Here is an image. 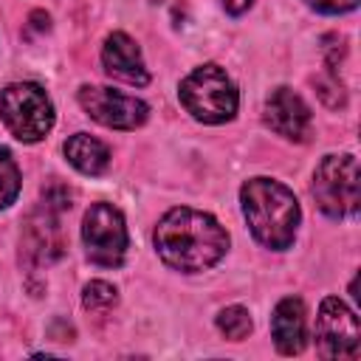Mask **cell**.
<instances>
[{
	"mask_svg": "<svg viewBox=\"0 0 361 361\" xmlns=\"http://www.w3.org/2000/svg\"><path fill=\"white\" fill-rule=\"evenodd\" d=\"M265 124L288 141H305L310 135V107L290 87H276L265 99Z\"/></svg>",
	"mask_w": 361,
	"mask_h": 361,
	"instance_id": "obj_10",
	"label": "cell"
},
{
	"mask_svg": "<svg viewBox=\"0 0 361 361\" xmlns=\"http://www.w3.org/2000/svg\"><path fill=\"white\" fill-rule=\"evenodd\" d=\"M65 158L71 161V166H76L82 175H102L110 164V149L104 141L87 135V133H76L65 141Z\"/></svg>",
	"mask_w": 361,
	"mask_h": 361,
	"instance_id": "obj_13",
	"label": "cell"
},
{
	"mask_svg": "<svg viewBox=\"0 0 361 361\" xmlns=\"http://www.w3.org/2000/svg\"><path fill=\"white\" fill-rule=\"evenodd\" d=\"M79 104L93 121L113 127V130H135L149 116L147 102L110 90V87H93V85L79 87Z\"/></svg>",
	"mask_w": 361,
	"mask_h": 361,
	"instance_id": "obj_8",
	"label": "cell"
},
{
	"mask_svg": "<svg viewBox=\"0 0 361 361\" xmlns=\"http://www.w3.org/2000/svg\"><path fill=\"white\" fill-rule=\"evenodd\" d=\"M180 104L186 113H192L203 124H223L234 118L240 96L234 82L220 65H203L195 68L183 82H180Z\"/></svg>",
	"mask_w": 361,
	"mask_h": 361,
	"instance_id": "obj_3",
	"label": "cell"
},
{
	"mask_svg": "<svg viewBox=\"0 0 361 361\" xmlns=\"http://www.w3.org/2000/svg\"><path fill=\"white\" fill-rule=\"evenodd\" d=\"M251 3H254V0H223V6H226L228 14H243V11L251 8Z\"/></svg>",
	"mask_w": 361,
	"mask_h": 361,
	"instance_id": "obj_18",
	"label": "cell"
},
{
	"mask_svg": "<svg viewBox=\"0 0 361 361\" xmlns=\"http://www.w3.org/2000/svg\"><path fill=\"white\" fill-rule=\"evenodd\" d=\"M305 3L322 14H344L358 6V0H305Z\"/></svg>",
	"mask_w": 361,
	"mask_h": 361,
	"instance_id": "obj_17",
	"label": "cell"
},
{
	"mask_svg": "<svg viewBox=\"0 0 361 361\" xmlns=\"http://www.w3.org/2000/svg\"><path fill=\"white\" fill-rule=\"evenodd\" d=\"M20 195V169L6 147H0V209H8Z\"/></svg>",
	"mask_w": 361,
	"mask_h": 361,
	"instance_id": "obj_15",
	"label": "cell"
},
{
	"mask_svg": "<svg viewBox=\"0 0 361 361\" xmlns=\"http://www.w3.org/2000/svg\"><path fill=\"white\" fill-rule=\"evenodd\" d=\"M155 248L158 257L183 274H197L220 262L228 248L226 228L209 214L189 206L169 209L155 226Z\"/></svg>",
	"mask_w": 361,
	"mask_h": 361,
	"instance_id": "obj_1",
	"label": "cell"
},
{
	"mask_svg": "<svg viewBox=\"0 0 361 361\" xmlns=\"http://www.w3.org/2000/svg\"><path fill=\"white\" fill-rule=\"evenodd\" d=\"M358 161L353 155H324L313 175V197L319 209L338 220L358 212Z\"/></svg>",
	"mask_w": 361,
	"mask_h": 361,
	"instance_id": "obj_5",
	"label": "cell"
},
{
	"mask_svg": "<svg viewBox=\"0 0 361 361\" xmlns=\"http://www.w3.org/2000/svg\"><path fill=\"white\" fill-rule=\"evenodd\" d=\"M316 344L324 358H355L361 350V327L355 313L336 296H327L316 316Z\"/></svg>",
	"mask_w": 361,
	"mask_h": 361,
	"instance_id": "obj_7",
	"label": "cell"
},
{
	"mask_svg": "<svg viewBox=\"0 0 361 361\" xmlns=\"http://www.w3.org/2000/svg\"><path fill=\"white\" fill-rule=\"evenodd\" d=\"M118 302V290L104 282V279H93L85 285V293H82V305L90 310V313H107L113 305Z\"/></svg>",
	"mask_w": 361,
	"mask_h": 361,
	"instance_id": "obj_16",
	"label": "cell"
},
{
	"mask_svg": "<svg viewBox=\"0 0 361 361\" xmlns=\"http://www.w3.org/2000/svg\"><path fill=\"white\" fill-rule=\"evenodd\" d=\"M0 118L14 138L34 144L51 133L54 104L39 85L14 82L0 90Z\"/></svg>",
	"mask_w": 361,
	"mask_h": 361,
	"instance_id": "obj_4",
	"label": "cell"
},
{
	"mask_svg": "<svg viewBox=\"0 0 361 361\" xmlns=\"http://www.w3.org/2000/svg\"><path fill=\"white\" fill-rule=\"evenodd\" d=\"M217 327H220V333H223L226 338L243 341V338L251 333V316H248L245 307L231 305V307H223V310L217 313Z\"/></svg>",
	"mask_w": 361,
	"mask_h": 361,
	"instance_id": "obj_14",
	"label": "cell"
},
{
	"mask_svg": "<svg viewBox=\"0 0 361 361\" xmlns=\"http://www.w3.org/2000/svg\"><path fill=\"white\" fill-rule=\"evenodd\" d=\"M102 62H104V71L110 76L121 79V82H130V85H147L149 82V73L144 68L141 51L135 45V39L127 37L124 31H113L104 39Z\"/></svg>",
	"mask_w": 361,
	"mask_h": 361,
	"instance_id": "obj_11",
	"label": "cell"
},
{
	"mask_svg": "<svg viewBox=\"0 0 361 361\" xmlns=\"http://www.w3.org/2000/svg\"><path fill=\"white\" fill-rule=\"evenodd\" d=\"M62 206L42 200L23 226V257L31 265H51L65 254V231L59 226Z\"/></svg>",
	"mask_w": 361,
	"mask_h": 361,
	"instance_id": "obj_9",
	"label": "cell"
},
{
	"mask_svg": "<svg viewBox=\"0 0 361 361\" xmlns=\"http://www.w3.org/2000/svg\"><path fill=\"white\" fill-rule=\"evenodd\" d=\"M82 243L90 262L102 268H118L127 254L124 214L113 203H93L82 220Z\"/></svg>",
	"mask_w": 361,
	"mask_h": 361,
	"instance_id": "obj_6",
	"label": "cell"
},
{
	"mask_svg": "<svg viewBox=\"0 0 361 361\" xmlns=\"http://www.w3.org/2000/svg\"><path fill=\"white\" fill-rule=\"evenodd\" d=\"M271 336L274 344L282 355H296L305 350V336H307V316L305 305L296 296H285L271 316Z\"/></svg>",
	"mask_w": 361,
	"mask_h": 361,
	"instance_id": "obj_12",
	"label": "cell"
},
{
	"mask_svg": "<svg viewBox=\"0 0 361 361\" xmlns=\"http://www.w3.org/2000/svg\"><path fill=\"white\" fill-rule=\"evenodd\" d=\"M240 200L251 234L265 248L285 251L293 245L299 226V200L285 183L271 178H251L243 183Z\"/></svg>",
	"mask_w": 361,
	"mask_h": 361,
	"instance_id": "obj_2",
	"label": "cell"
}]
</instances>
